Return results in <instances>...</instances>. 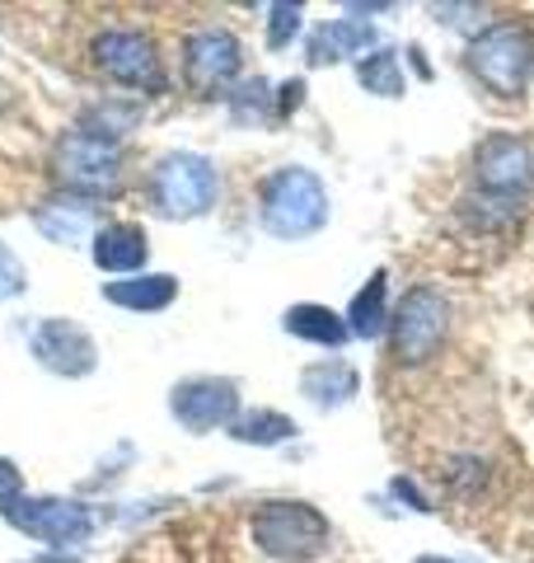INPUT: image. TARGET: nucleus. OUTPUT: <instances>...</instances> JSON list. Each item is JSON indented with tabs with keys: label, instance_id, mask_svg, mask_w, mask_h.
I'll use <instances>...</instances> for the list:
<instances>
[{
	"label": "nucleus",
	"instance_id": "7ed1b4c3",
	"mask_svg": "<svg viewBox=\"0 0 534 563\" xmlns=\"http://www.w3.org/2000/svg\"><path fill=\"white\" fill-rule=\"evenodd\" d=\"M389 357L394 366H426L441 357L445 339H450V301L432 282L403 291V301L389 310Z\"/></svg>",
	"mask_w": 534,
	"mask_h": 563
},
{
	"label": "nucleus",
	"instance_id": "423d86ee",
	"mask_svg": "<svg viewBox=\"0 0 534 563\" xmlns=\"http://www.w3.org/2000/svg\"><path fill=\"white\" fill-rule=\"evenodd\" d=\"M221 198V174L198 151H165L151 169V207L165 221H198Z\"/></svg>",
	"mask_w": 534,
	"mask_h": 563
},
{
	"label": "nucleus",
	"instance_id": "f03ea898",
	"mask_svg": "<svg viewBox=\"0 0 534 563\" xmlns=\"http://www.w3.org/2000/svg\"><path fill=\"white\" fill-rule=\"evenodd\" d=\"M248 536H254L258 550L277 563H314V559L329 554L333 526L314 503L267 498L254 507V517H248Z\"/></svg>",
	"mask_w": 534,
	"mask_h": 563
},
{
	"label": "nucleus",
	"instance_id": "20e7f679",
	"mask_svg": "<svg viewBox=\"0 0 534 563\" xmlns=\"http://www.w3.org/2000/svg\"><path fill=\"white\" fill-rule=\"evenodd\" d=\"M89 62L103 80H113L118 90H132V95H165L169 90V70L165 57L146 29H127V24H113V29H99L89 38Z\"/></svg>",
	"mask_w": 534,
	"mask_h": 563
},
{
	"label": "nucleus",
	"instance_id": "f3484780",
	"mask_svg": "<svg viewBox=\"0 0 534 563\" xmlns=\"http://www.w3.org/2000/svg\"><path fill=\"white\" fill-rule=\"evenodd\" d=\"M281 329L291 333V339H300V343H314V347H347L352 343V329H347V320L337 310H329V306H319V301H300V306H291L287 314H281Z\"/></svg>",
	"mask_w": 534,
	"mask_h": 563
},
{
	"label": "nucleus",
	"instance_id": "2f4dec72",
	"mask_svg": "<svg viewBox=\"0 0 534 563\" xmlns=\"http://www.w3.org/2000/svg\"><path fill=\"white\" fill-rule=\"evenodd\" d=\"M413 563H459V559H450V554H418Z\"/></svg>",
	"mask_w": 534,
	"mask_h": 563
},
{
	"label": "nucleus",
	"instance_id": "cd10ccee",
	"mask_svg": "<svg viewBox=\"0 0 534 563\" xmlns=\"http://www.w3.org/2000/svg\"><path fill=\"white\" fill-rule=\"evenodd\" d=\"M389 493H394L399 503L413 507V512H432V498H426V493L413 479H408V474H394V479H389Z\"/></svg>",
	"mask_w": 534,
	"mask_h": 563
},
{
	"label": "nucleus",
	"instance_id": "f257e3e1",
	"mask_svg": "<svg viewBox=\"0 0 534 563\" xmlns=\"http://www.w3.org/2000/svg\"><path fill=\"white\" fill-rule=\"evenodd\" d=\"M329 188L305 165H281L258 184V221L272 240H310L329 225Z\"/></svg>",
	"mask_w": 534,
	"mask_h": 563
},
{
	"label": "nucleus",
	"instance_id": "c85d7f7f",
	"mask_svg": "<svg viewBox=\"0 0 534 563\" xmlns=\"http://www.w3.org/2000/svg\"><path fill=\"white\" fill-rule=\"evenodd\" d=\"M300 103H305V80H281L277 85V122H287L296 109H300Z\"/></svg>",
	"mask_w": 534,
	"mask_h": 563
},
{
	"label": "nucleus",
	"instance_id": "412c9836",
	"mask_svg": "<svg viewBox=\"0 0 534 563\" xmlns=\"http://www.w3.org/2000/svg\"><path fill=\"white\" fill-rule=\"evenodd\" d=\"M225 432L235 437V442H244V446H287V442L300 437L296 418L277 413V409H244Z\"/></svg>",
	"mask_w": 534,
	"mask_h": 563
},
{
	"label": "nucleus",
	"instance_id": "c756f323",
	"mask_svg": "<svg viewBox=\"0 0 534 563\" xmlns=\"http://www.w3.org/2000/svg\"><path fill=\"white\" fill-rule=\"evenodd\" d=\"M20 488H24V479H20V465L0 455V493H20Z\"/></svg>",
	"mask_w": 534,
	"mask_h": 563
},
{
	"label": "nucleus",
	"instance_id": "1a4fd4ad",
	"mask_svg": "<svg viewBox=\"0 0 534 563\" xmlns=\"http://www.w3.org/2000/svg\"><path fill=\"white\" fill-rule=\"evenodd\" d=\"M474 192L525 202L534 192V146L515 132H488L474 146Z\"/></svg>",
	"mask_w": 534,
	"mask_h": 563
},
{
	"label": "nucleus",
	"instance_id": "a878e982",
	"mask_svg": "<svg viewBox=\"0 0 534 563\" xmlns=\"http://www.w3.org/2000/svg\"><path fill=\"white\" fill-rule=\"evenodd\" d=\"M300 29H305V10L300 5H272L267 10V47L281 52L300 38Z\"/></svg>",
	"mask_w": 534,
	"mask_h": 563
},
{
	"label": "nucleus",
	"instance_id": "6e6552de",
	"mask_svg": "<svg viewBox=\"0 0 534 563\" xmlns=\"http://www.w3.org/2000/svg\"><path fill=\"white\" fill-rule=\"evenodd\" d=\"M0 521L14 526L20 536L47 544V550H70L94 536V507L76 498H38V493H0Z\"/></svg>",
	"mask_w": 534,
	"mask_h": 563
},
{
	"label": "nucleus",
	"instance_id": "4468645a",
	"mask_svg": "<svg viewBox=\"0 0 534 563\" xmlns=\"http://www.w3.org/2000/svg\"><path fill=\"white\" fill-rule=\"evenodd\" d=\"M103 301L132 314H159L178 301V277L174 273H136V277H118L103 282Z\"/></svg>",
	"mask_w": 534,
	"mask_h": 563
},
{
	"label": "nucleus",
	"instance_id": "9b49d317",
	"mask_svg": "<svg viewBox=\"0 0 534 563\" xmlns=\"http://www.w3.org/2000/svg\"><path fill=\"white\" fill-rule=\"evenodd\" d=\"M29 352L43 372L62 376V380H85V376H94V366H99V343L89 339L85 324L66 320V314H52V320L33 324Z\"/></svg>",
	"mask_w": 534,
	"mask_h": 563
},
{
	"label": "nucleus",
	"instance_id": "5701e85b",
	"mask_svg": "<svg viewBox=\"0 0 534 563\" xmlns=\"http://www.w3.org/2000/svg\"><path fill=\"white\" fill-rule=\"evenodd\" d=\"M521 217H525V202H502V198H488V192L459 198V221H465L474 235H502Z\"/></svg>",
	"mask_w": 534,
	"mask_h": 563
},
{
	"label": "nucleus",
	"instance_id": "473e14b6",
	"mask_svg": "<svg viewBox=\"0 0 534 563\" xmlns=\"http://www.w3.org/2000/svg\"><path fill=\"white\" fill-rule=\"evenodd\" d=\"M33 563H76V554H57V559L43 554V559H33Z\"/></svg>",
	"mask_w": 534,
	"mask_h": 563
},
{
	"label": "nucleus",
	"instance_id": "b1692460",
	"mask_svg": "<svg viewBox=\"0 0 534 563\" xmlns=\"http://www.w3.org/2000/svg\"><path fill=\"white\" fill-rule=\"evenodd\" d=\"M230 103V118L240 122V128H254V122H277V95H272V85L267 80H240L235 90L225 95Z\"/></svg>",
	"mask_w": 534,
	"mask_h": 563
},
{
	"label": "nucleus",
	"instance_id": "0eeeda50",
	"mask_svg": "<svg viewBox=\"0 0 534 563\" xmlns=\"http://www.w3.org/2000/svg\"><path fill=\"white\" fill-rule=\"evenodd\" d=\"M469 70L497 99H521L534 85V29L525 24H488L469 43Z\"/></svg>",
	"mask_w": 534,
	"mask_h": 563
},
{
	"label": "nucleus",
	"instance_id": "393cba45",
	"mask_svg": "<svg viewBox=\"0 0 534 563\" xmlns=\"http://www.w3.org/2000/svg\"><path fill=\"white\" fill-rule=\"evenodd\" d=\"M445 484L459 498H478V493L488 488V461H478V455H455L450 470H445Z\"/></svg>",
	"mask_w": 534,
	"mask_h": 563
},
{
	"label": "nucleus",
	"instance_id": "7c9ffc66",
	"mask_svg": "<svg viewBox=\"0 0 534 563\" xmlns=\"http://www.w3.org/2000/svg\"><path fill=\"white\" fill-rule=\"evenodd\" d=\"M408 57H413V70H418L422 80H432V66H426V57H422V47H418V43L408 47Z\"/></svg>",
	"mask_w": 534,
	"mask_h": 563
},
{
	"label": "nucleus",
	"instance_id": "4be33fe9",
	"mask_svg": "<svg viewBox=\"0 0 534 563\" xmlns=\"http://www.w3.org/2000/svg\"><path fill=\"white\" fill-rule=\"evenodd\" d=\"M141 122V103L127 99V95H113V99H99V103H89L85 118H80V132L89 136H103V141H127L132 128Z\"/></svg>",
	"mask_w": 534,
	"mask_h": 563
},
{
	"label": "nucleus",
	"instance_id": "ddd939ff",
	"mask_svg": "<svg viewBox=\"0 0 534 563\" xmlns=\"http://www.w3.org/2000/svg\"><path fill=\"white\" fill-rule=\"evenodd\" d=\"M89 258H94V268L109 273V277H136V273H146L151 240L136 221H109L89 235Z\"/></svg>",
	"mask_w": 534,
	"mask_h": 563
},
{
	"label": "nucleus",
	"instance_id": "6ab92c4d",
	"mask_svg": "<svg viewBox=\"0 0 534 563\" xmlns=\"http://www.w3.org/2000/svg\"><path fill=\"white\" fill-rule=\"evenodd\" d=\"M99 207L94 202H80V198H62V202H47L33 211V225H38V235L57 240V244H80L89 235V225H94Z\"/></svg>",
	"mask_w": 534,
	"mask_h": 563
},
{
	"label": "nucleus",
	"instance_id": "9d476101",
	"mask_svg": "<svg viewBox=\"0 0 534 563\" xmlns=\"http://www.w3.org/2000/svg\"><path fill=\"white\" fill-rule=\"evenodd\" d=\"M240 70H244V43L230 29L207 24L183 38V80L192 95L207 99L230 95L240 85Z\"/></svg>",
	"mask_w": 534,
	"mask_h": 563
},
{
	"label": "nucleus",
	"instance_id": "a211bd4d",
	"mask_svg": "<svg viewBox=\"0 0 534 563\" xmlns=\"http://www.w3.org/2000/svg\"><path fill=\"white\" fill-rule=\"evenodd\" d=\"M347 329H352V339H380V333L389 329V273L376 268L366 277V287L352 296V306H347Z\"/></svg>",
	"mask_w": 534,
	"mask_h": 563
},
{
	"label": "nucleus",
	"instance_id": "aec40b11",
	"mask_svg": "<svg viewBox=\"0 0 534 563\" xmlns=\"http://www.w3.org/2000/svg\"><path fill=\"white\" fill-rule=\"evenodd\" d=\"M356 85L376 99H403L408 95V76L394 47H370L366 57H356Z\"/></svg>",
	"mask_w": 534,
	"mask_h": 563
},
{
	"label": "nucleus",
	"instance_id": "dca6fc26",
	"mask_svg": "<svg viewBox=\"0 0 534 563\" xmlns=\"http://www.w3.org/2000/svg\"><path fill=\"white\" fill-rule=\"evenodd\" d=\"M370 47H376V29L366 20H329L310 33L305 57H310V66H333L343 57H366Z\"/></svg>",
	"mask_w": 534,
	"mask_h": 563
},
{
	"label": "nucleus",
	"instance_id": "bb28decb",
	"mask_svg": "<svg viewBox=\"0 0 534 563\" xmlns=\"http://www.w3.org/2000/svg\"><path fill=\"white\" fill-rule=\"evenodd\" d=\"M24 287H29V273H24L20 254H14L10 244H0V301H14V296H24Z\"/></svg>",
	"mask_w": 534,
	"mask_h": 563
},
{
	"label": "nucleus",
	"instance_id": "f8f14e48",
	"mask_svg": "<svg viewBox=\"0 0 534 563\" xmlns=\"http://www.w3.org/2000/svg\"><path fill=\"white\" fill-rule=\"evenodd\" d=\"M169 413L178 428L188 432H216L230 428L244 409H240V385L230 376H188L169 390Z\"/></svg>",
	"mask_w": 534,
	"mask_h": 563
},
{
	"label": "nucleus",
	"instance_id": "2eb2a0df",
	"mask_svg": "<svg viewBox=\"0 0 534 563\" xmlns=\"http://www.w3.org/2000/svg\"><path fill=\"white\" fill-rule=\"evenodd\" d=\"M300 395H305L314 409H343L361 395V376H356V366L343 362V357H324V362H310L305 372H300Z\"/></svg>",
	"mask_w": 534,
	"mask_h": 563
},
{
	"label": "nucleus",
	"instance_id": "39448f33",
	"mask_svg": "<svg viewBox=\"0 0 534 563\" xmlns=\"http://www.w3.org/2000/svg\"><path fill=\"white\" fill-rule=\"evenodd\" d=\"M52 179L62 184L66 198H80V202L113 198L122 184V146L70 128L52 141Z\"/></svg>",
	"mask_w": 534,
	"mask_h": 563
}]
</instances>
